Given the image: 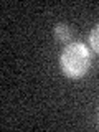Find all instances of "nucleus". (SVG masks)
Segmentation results:
<instances>
[{
    "mask_svg": "<svg viewBox=\"0 0 99 132\" xmlns=\"http://www.w3.org/2000/svg\"><path fill=\"white\" fill-rule=\"evenodd\" d=\"M60 64L68 78H81L88 73L91 66V51L81 41H73L64 46L60 56Z\"/></svg>",
    "mask_w": 99,
    "mask_h": 132,
    "instance_id": "obj_1",
    "label": "nucleus"
},
{
    "mask_svg": "<svg viewBox=\"0 0 99 132\" xmlns=\"http://www.w3.org/2000/svg\"><path fill=\"white\" fill-rule=\"evenodd\" d=\"M71 38V30L66 23H58L55 27V40L60 43H68Z\"/></svg>",
    "mask_w": 99,
    "mask_h": 132,
    "instance_id": "obj_2",
    "label": "nucleus"
},
{
    "mask_svg": "<svg viewBox=\"0 0 99 132\" xmlns=\"http://www.w3.org/2000/svg\"><path fill=\"white\" fill-rule=\"evenodd\" d=\"M89 46H91V50H93L94 53L99 55V23L89 33Z\"/></svg>",
    "mask_w": 99,
    "mask_h": 132,
    "instance_id": "obj_3",
    "label": "nucleus"
}]
</instances>
